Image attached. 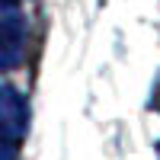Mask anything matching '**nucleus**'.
Listing matches in <instances>:
<instances>
[{
	"label": "nucleus",
	"mask_w": 160,
	"mask_h": 160,
	"mask_svg": "<svg viewBox=\"0 0 160 160\" xmlns=\"http://www.w3.org/2000/svg\"><path fill=\"white\" fill-rule=\"evenodd\" d=\"M26 58V16L16 0H0V71H13Z\"/></svg>",
	"instance_id": "nucleus-1"
},
{
	"label": "nucleus",
	"mask_w": 160,
	"mask_h": 160,
	"mask_svg": "<svg viewBox=\"0 0 160 160\" xmlns=\"http://www.w3.org/2000/svg\"><path fill=\"white\" fill-rule=\"evenodd\" d=\"M0 131L13 141H22L29 131V102L13 87H0Z\"/></svg>",
	"instance_id": "nucleus-2"
},
{
	"label": "nucleus",
	"mask_w": 160,
	"mask_h": 160,
	"mask_svg": "<svg viewBox=\"0 0 160 160\" xmlns=\"http://www.w3.org/2000/svg\"><path fill=\"white\" fill-rule=\"evenodd\" d=\"M19 141H13L10 135H3L0 131V160H16L19 157V148H16Z\"/></svg>",
	"instance_id": "nucleus-3"
},
{
	"label": "nucleus",
	"mask_w": 160,
	"mask_h": 160,
	"mask_svg": "<svg viewBox=\"0 0 160 160\" xmlns=\"http://www.w3.org/2000/svg\"><path fill=\"white\" fill-rule=\"evenodd\" d=\"M151 106H154V109L160 112V83H157V90H154V102H151Z\"/></svg>",
	"instance_id": "nucleus-4"
},
{
	"label": "nucleus",
	"mask_w": 160,
	"mask_h": 160,
	"mask_svg": "<svg viewBox=\"0 0 160 160\" xmlns=\"http://www.w3.org/2000/svg\"><path fill=\"white\" fill-rule=\"evenodd\" d=\"M16 3H19V0H16Z\"/></svg>",
	"instance_id": "nucleus-5"
}]
</instances>
